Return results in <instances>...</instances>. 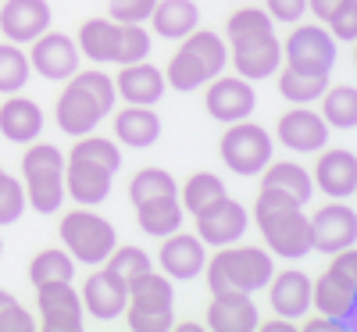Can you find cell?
I'll return each instance as SVG.
<instances>
[{
	"instance_id": "5bb4252c",
	"label": "cell",
	"mask_w": 357,
	"mask_h": 332,
	"mask_svg": "<svg viewBox=\"0 0 357 332\" xmlns=\"http://www.w3.org/2000/svg\"><path fill=\"white\" fill-rule=\"evenodd\" d=\"M193 229L204 239V247H229L236 239H243V232L250 229V215L240 200H232L229 193L211 200L207 207H200L193 215Z\"/></svg>"
},
{
	"instance_id": "d6a6232c",
	"label": "cell",
	"mask_w": 357,
	"mask_h": 332,
	"mask_svg": "<svg viewBox=\"0 0 357 332\" xmlns=\"http://www.w3.org/2000/svg\"><path fill=\"white\" fill-rule=\"evenodd\" d=\"M329 72H301V68H279V93L289 104H311L325 93Z\"/></svg>"
},
{
	"instance_id": "e0dca14e",
	"label": "cell",
	"mask_w": 357,
	"mask_h": 332,
	"mask_svg": "<svg viewBox=\"0 0 357 332\" xmlns=\"http://www.w3.org/2000/svg\"><path fill=\"white\" fill-rule=\"evenodd\" d=\"M204 107L215 122L229 126V122H240V118L254 114L257 93H254V86L240 75H215L204 86Z\"/></svg>"
},
{
	"instance_id": "7bdbcfd3",
	"label": "cell",
	"mask_w": 357,
	"mask_h": 332,
	"mask_svg": "<svg viewBox=\"0 0 357 332\" xmlns=\"http://www.w3.org/2000/svg\"><path fill=\"white\" fill-rule=\"evenodd\" d=\"M264 11H268L272 22L293 25V22H301V15L307 11V0H264Z\"/></svg>"
},
{
	"instance_id": "f1b7e54d",
	"label": "cell",
	"mask_w": 357,
	"mask_h": 332,
	"mask_svg": "<svg viewBox=\"0 0 357 332\" xmlns=\"http://www.w3.org/2000/svg\"><path fill=\"white\" fill-rule=\"evenodd\" d=\"M161 136V118L151 104H126L122 111L114 114V139L118 146H132V150H143V146H154Z\"/></svg>"
},
{
	"instance_id": "ba28073f",
	"label": "cell",
	"mask_w": 357,
	"mask_h": 332,
	"mask_svg": "<svg viewBox=\"0 0 357 332\" xmlns=\"http://www.w3.org/2000/svg\"><path fill=\"white\" fill-rule=\"evenodd\" d=\"M22 186L25 207L36 215H57L65 204V154L54 143L33 139L22 154Z\"/></svg>"
},
{
	"instance_id": "ffe728a7",
	"label": "cell",
	"mask_w": 357,
	"mask_h": 332,
	"mask_svg": "<svg viewBox=\"0 0 357 332\" xmlns=\"http://www.w3.org/2000/svg\"><path fill=\"white\" fill-rule=\"evenodd\" d=\"M311 183H314V190H321L329 200H350L354 190H357V161H354V150H343V146H329V143H325V146L318 150Z\"/></svg>"
},
{
	"instance_id": "30bf717a",
	"label": "cell",
	"mask_w": 357,
	"mask_h": 332,
	"mask_svg": "<svg viewBox=\"0 0 357 332\" xmlns=\"http://www.w3.org/2000/svg\"><path fill=\"white\" fill-rule=\"evenodd\" d=\"M311 311L336 318L350 325L357 315V250L343 247L329 254V268L318 279H311Z\"/></svg>"
},
{
	"instance_id": "d4e9b609",
	"label": "cell",
	"mask_w": 357,
	"mask_h": 332,
	"mask_svg": "<svg viewBox=\"0 0 357 332\" xmlns=\"http://www.w3.org/2000/svg\"><path fill=\"white\" fill-rule=\"evenodd\" d=\"M114 93L118 100L126 104H158L165 97V72L158 65L143 61H132V65H122V72L114 75Z\"/></svg>"
},
{
	"instance_id": "8992f818",
	"label": "cell",
	"mask_w": 357,
	"mask_h": 332,
	"mask_svg": "<svg viewBox=\"0 0 357 332\" xmlns=\"http://www.w3.org/2000/svg\"><path fill=\"white\" fill-rule=\"evenodd\" d=\"M229 65V47L211 29H193L178 40L172 61L165 68V86L178 89V93H193L204 89L215 75H222Z\"/></svg>"
},
{
	"instance_id": "8fae6325",
	"label": "cell",
	"mask_w": 357,
	"mask_h": 332,
	"mask_svg": "<svg viewBox=\"0 0 357 332\" xmlns=\"http://www.w3.org/2000/svg\"><path fill=\"white\" fill-rule=\"evenodd\" d=\"M57 239H61V247L75 257V264L97 268L114 250L118 232H114V225L104 215H97V207L75 204V211L61 215V222H57Z\"/></svg>"
},
{
	"instance_id": "52a82bcc",
	"label": "cell",
	"mask_w": 357,
	"mask_h": 332,
	"mask_svg": "<svg viewBox=\"0 0 357 332\" xmlns=\"http://www.w3.org/2000/svg\"><path fill=\"white\" fill-rule=\"evenodd\" d=\"M79 54L89 57L93 65H132L151 54V33L132 22H114V18H86L79 25Z\"/></svg>"
},
{
	"instance_id": "681fc988",
	"label": "cell",
	"mask_w": 357,
	"mask_h": 332,
	"mask_svg": "<svg viewBox=\"0 0 357 332\" xmlns=\"http://www.w3.org/2000/svg\"><path fill=\"white\" fill-rule=\"evenodd\" d=\"M0 172H4V168H0Z\"/></svg>"
},
{
	"instance_id": "74e56055",
	"label": "cell",
	"mask_w": 357,
	"mask_h": 332,
	"mask_svg": "<svg viewBox=\"0 0 357 332\" xmlns=\"http://www.w3.org/2000/svg\"><path fill=\"white\" fill-rule=\"evenodd\" d=\"M104 268H111L118 279L132 282L136 276H143V271H151V268H154V261H151V254H146L143 247H132V243H114V250L107 254Z\"/></svg>"
},
{
	"instance_id": "7a4b0ae2",
	"label": "cell",
	"mask_w": 357,
	"mask_h": 332,
	"mask_svg": "<svg viewBox=\"0 0 357 332\" xmlns=\"http://www.w3.org/2000/svg\"><path fill=\"white\" fill-rule=\"evenodd\" d=\"M122 168V146L118 139L86 133L75 136L72 150L65 154V197L82 207H97L111 197V183Z\"/></svg>"
},
{
	"instance_id": "9c48e42d",
	"label": "cell",
	"mask_w": 357,
	"mask_h": 332,
	"mask_svg": "<svg viewBox=\"0 0 357 332\" xmlns=\"http://www.w3.org/2000/svg\"><path fill=\"white\" fill-rule=\"evenodd\" d=\"M126 325L136 332H165L175 329V289L165 271H143L126 282Z\"/></svg>"
},
{
	"instance_id": "d590c367",
	"label": "cell",
	"mask_w": 357,
	"mask_h": 332,
	"mask_svg": "<svg viewBox=\"0 0 357 332\" xmlns=\"http://www.w3.org/2000/svg\"><path fill=\"white\" fill-rule=\"evenodd\" d=\"M33 68H29V54H22L18 43H0V93H22Z\"/></svg>"
},
{
	"instance_id": "ab89813d",
	"label": "cell",
	"mask_w": 357,
	"mask_h": 332,
	"mask_svg": "<svg viewBox=\"0 0 357 332\" xmlns=\"http://www.w3.org/2000/svg\"><path fill=\"white\" fill-rule=\"evenodd\" d=\"M154 4H158V0H107V18L143 25L146 18H151Z\"/></svg>"
},
{
	"instance_id": "6da1fadb",
	"label": "cell",
	"mask_w": 357,
	"mask_h": 332,
	"mask_svg": "<svg viewBox=\"0 0 357 332\" xmlns=\"http://www.w3.org/2000/svg\"><path fill=\"white\" fill-rule=\"evenodd\" d=\"M225 47L236 75L257 82L275 75L282 65V43L275 36V22L261 8H240L225 22Z\"/></svg>"
},
{
	"instance_id": "1f68e13d",
	"label": "cell",
	"mask_w": 357,
	"mask_h": 332,
	"mask_svg": "<svg viewBox=\"0 0 357 332\" xmlns=\"http://www.w3.org/2000/svg\"><path fill=\"white\" fill-rule=\"evenodd\" d=\"M318 104H321V118H325V126L329 129H340V133H347V129H354L357 126V89L350 86V82H329L325 86V93L318 97Z\"/></svg>"
},
{
	"instance_id": "c3c4849f",
	"label": "cell",
	"mask_w": 357,
	"mask_h": 332,
	"mask_svg": "<svg viewBox=\"0 0 357 332\" xmlns=\"http://www.w3.org/2000/svg\"><path fill=\"white\" fill-rule=\"evenodd\" d=\"M0 254H4V239H0Z\"/></svg>"
},
{
	"instance_id": "7dc6e473",
	"label": "cell",
	"mask_w": 357,
	"mask_h": 332,
	"mask_svg": "<svg viewBox=\"0 0 357 332\" xmlns=\"http://www.w3.org/2000/svg\"><path fill=\"white\" fill-rule=\"evenodd\" d=\"M11 300H15V296H11L4 286H0V308H4V304H11Z\"/></svg>"
},
{
	"instance_id": "cb8c5ba5",
	"label": "cell",
	"mask_w": 357,
	"mask_h": 332,
	"mask_svg": "<svg viewBox=\"0 0 357 332\" xmlns=\"http://www.w3.org/2000/svg\"><path fill=\"white\" fill-rule=\"evenodd\" d=\"M268 304L279 318H304L311 311V279L307 271L301 268H286V271H272V279H268Z\"/></svg>"
},
{
	"instance_id": "9a60e30c",
	"label": "cell",
	"mask_w": 357,
	"mask_h": 332,
	"mask_svg": "<svg viewBox=\"0 0 357 332\" xmlns=\"http://www.w3.org/2000/svg\"><path fill=\"white\" fill-rule=\"evenodd\" d=\"M29 68L43 75L47 82H65L68 75L79 72V47L68 33L47 29L33 43H29Z\"/></svg>"
},
{
	"instance_id": "7c38bea8",
	"label": "cell",
	"mask_w": 357,
	"mask_h": 332,
	"mask_svg": "<svg viewBox=\"0 0 357 332\" xmlns=\"http://www.w3.org/2000/svg\"><path fill=\"white\" fill-rule=\"evenodd\" d=\"M218 154H222V165L232 172V175H257L275 154V139L268 129L254 126L250 118H240V122H229L222 139H218Z\"/></svg>"
},
{
	"instance_id": "d6986e66",
	"label": "cell",
	"mask_w": 357,
	"mask_h": 332,
	"mask_svg": "<svg viewBox=\"0 0 357 332\" xmlns=\"http://www.w3.org/2000/svg\"><path fill=\"white\" fill-rule=\"evenodd\" d=\"M329 126L318 111H311V104H293L286 114H279L275 136L286 150L293 154H318V150L329 143Z\"/></svg>"
},
{
	"instance_id": "3957f363",
	"label": "cell",
	"mask_w": 357,
	"mask_h": 332,
	"mask_svg": "<svg viewBox=\"0 0 357 332\" xmlns=\"http://www.w3.org/2000/svg\"><path fill=\"white\" fill-rule=\"evenodd\" d=\"M114 104H118L114 79L107 72L86 68V72H75V75L65 79V89L54 104V122L65 136L75 139V136L93 133Z\"/></svg>"
},
{
	"instance_id": "60d3db41",
	"label": "cell",
	"mask_w": 357,
	"mask_h": 332,
	"mask_svg": "<svg viewBox=\"0 0 357 332\" xmlns=\"http://www.w3.org/2000/svg\"><path fill=\"white\" fill-rule=\"evenodd\" d=\"M325 29L333 33V40L336 43H350L354 36H357V0H347V4L325 22Z\"/></svg>"
},
{
	"instance_id": "5b68a950",
	"label": "cell",
	"mask_w": 357,
	"mask_h": 332,
	"mask_svg": "<svg viewBox=\"0 0 357 332\" xmlns=\"http://www.w3.org/2000/svg\"><path fill=\"white\" fill-rule=\"evenodd\" d=\"M254 225L264 247L282 261H301L311 250V218L304 204H293L275 193H261L254 200Z\"/></svg>"
},
{
	"instance_id": "ee69618b",
	"label": "cell",
	"mask_w": 357,
	"mask_h": 332,
	"mask_svg": "<svg viewBox=\"0 0 357 332\" xmlns=\"http://www.w3.org/2000/svg\"><path fill=\"white\" fill-rule=\"evenodd\" d=\"M343 4H347V0H307V11H311V15H314V18L325 25V22H329V18H333Z\"/></svg>"
},
{
	"instance_id": "b9f144b4",
	"label": "cell",
	"mask_w": 357,
	"mask_h": 332,
	"mask_svg": "<svg viewBox=\"0 0 357 332\" xmlns=\"http://www.w3.org/2000/svg\"><path fill=\"white\" fill-rule=\"evenodd\" d=\"M33 329H36V318L29 315L18 300L0 308V332H33Z\"/></svg>"
},
{
	"instance_id": "e575fe53",
	"label": "cell",
	"mask_w": 357,
	"mask_h": 332,
	"mask_svg": "<svg viewBox=\"0 0 357 332\" xmlns=\"http://www.w3.org/2000/svg\"><path fill=\"white\" fill-rule=\"evenodd\" d=\"M178 204H183L186 215H197L200 207H207L211 200L225 197V183L215 175V172H193L183 186H178Z\"/></svg>"
},
{
	"instance_id": "44dd1931",
	"label": "cell",
	"mask_w": 357,
	"mask_h": 332,
	"mask_svg": "<svg viewBox=\"0 0 357 332\" xmlns=\"http://www.w3.org/2000/svg\"><path fill=\"white\" fill-rule=\"evenodd\" d=\"M82 311L97 322H114L122 318L126 311V279H118L111 268L97 264V271H89L86 282H82Z\"/></svg>"
},
{
	"instance_id": "4dcf8cb0",
	"label": "cell",
	"mask_w": 357,
	"mask_h": 332,
	"mask_svg": "<svg viewBox=\"0 0 357 332\" xmlns=\"http://www.w3.org/2000/svg\"><path fill=\"white\" fill-rule=\"evenodd\" d=\"M151 29L161 40H183L186 33H193L200 22V8L193 0H158L151 11Z\"/></svg>"
},
{
	"instance_id": "2e32d148",
	"label": "cell",
	"mask_w": 357,
	"mask_h": 332,
	"mask_svg": "<svg viewBox=\"0 0 357 332\" xmlns=\"http://www.w3.org/2000/svg\"><path fill=\"white\" fill-rule=\"evenodd\" d=\"M82 300L72 282H43L36 286V325L50 332H75L82 329Z\"/></svg>"
},
{
	"instance_id": "836d02e7",
	"label": "cell",
	"mask_w": 357,
	"mask_h": 332,
	"mask_svg": "<svg viewBox=\"0 0 357 332\" xmlns=\"http://www.w3.org/2000/svg\"><path fill=\"white\" fill-rule=\"evenodd\" d=\"M75 279V257L65 247H47L29 261V282L43 286V282H72Z\"/></svg>"
},
{
	"instance_id": "4fadbf2b",
	"label": "cell",
	"mask_w": 357,
	"mask_h": 332,
	"mask_svg": "<svg viewBox=\"0 0 357 332\" xmlns=\"http://www.w3.org/2000/svg\"><path fill=\"white\" fill-rule=\"evenodd\" d=\"M282 61L301 72H333L336 65V40L321 22L293 25V33L282 40Z\"/></svg>"
},
{
	"instance_id": "f546056e",
	"label": "cell",
	"mask_w": 357,
	"mask_h": 332,
	"mask_svg": "<svg viewBox=\"0 0 357 332\" xmlns=\"http://www.w3.org/2000/svg\"><path fill=\"white\" fill-rule=\"evenodd\" d=\"M132 207H136V225H139V232L154 236V239H165V236H172L175 229H183V218H186V211H183V204H178L175 193H168V197H151V200L132 204Z\"/></svg>"
},
{
	"instance_id": "4316f807",
	"label": "cell",
	"mask_w": 357,
	"mask_h": 332,
	"mask_svg": "<svg viewBox=\"0 0 357 332\" xmlns=\"http://www.w3.org/2000/svg\"><path fill=\"white\" fill-rule=\"evenodd\" d=\"M204 318H207V329L215 332H250L261 322L250 293H211V304H207Z\"/></svg>"
},
{
	"instance_id": "8d00e7d4",
	"label": "cell",
	"mask_w": 357,
	"mask_h": 332,
	"mask_svg": "<svg viewBox=\"0 0 357 332\" xmlns=\"http://www.w3.org/2000/svg\"><path fill=\"white\" fill-rule=\"evenodd\" d=\"M168 193H178V183L172 179L168 168H139L132 179H129V200L132 204H143L151 197H168Z\"/></svg>"
},
{
	"instance_id": "83f0119b",
	"label": "cell",
	"mask_w": 357,
	"mask_h": 332,
	"mask_svg": "<svg viewBox=\"0 0 357 332\" xmlns=\"http://www.w3.org/2000/svg\"><path fill=\"white\" fill-rule=\"evenodd\" d=\"M261 193H275V197H286L293 204H307L311 193H314V183H311V172L296 161H268L261 172Z\"/></svg>"
},
{
	"instance_id": "603a6c76",
	"label": "cell",
	"mask_w": 357,
	"mask_h": 332,
	"mask_svg": "<svg viewBox=\"0 0 357 332\" xmlns=\"http://www.w3.org/2000/svg\"><path fill=\"white\" fill-rule=\"evenodd\" d=\"M50 4L47 0H4L0 8V33L8 43H33L50 29Z\"/></svg>"
},
{
	"instance_id": "f6af8a7d",
	"label": "cell",
	"mask_w": 357,
	"mask_h": 332,
	"mask_svg": "<svg viewBox=\"0 0 357 332\" xmlns=\"http://www.w3.org/2000/svg\"><path fill=\"white\" fill-rule=\"evenodd\" d=\"M304 329H307V332H325V329H343V325H340L336 318H329V315H321V311H314V315L307 311V315H304Z\"/></svg>"
},
{
	"instance_id": "7402d4cb",
	"label": "cell",
	"mask_w": 357,
	"mask_h": 332,
	"mask_svg": "<svg viewBox=\"0 0 357 332\" xmlns=\"http://www.w3.org/2000/svg\"><path fill=\"white\" fill-rule=\"evenodd\" d=\"M158 261H161V271L168 279H197L204 271V261H207V247L197 232H183L175 229L172 236L161 239V250H158Z\"/></svg>"
},
{
	"instance_id": "ac0fdd59",
	"label": "cell",
	"mask_w": 357,
	"mask_h": 332,
	"mask_svg": "<svg viewBox=\"0 0 357 332\" xmlns=\"http://www.w3.org/2000/svg\"><path fill=\"white\" fill-rule=\"evenodd\" d=\"M357 239V215L347 200H329L311 215V250L336 254L343 247H354Z\"/></svg>"
},
{
	"instance_id": "484cf974",
	"label": "cell",
	"mask_w": 357,
	"mask_h": 332,
	"mask_svg": "<svg viewBox=\"0 0 357 332\" xmlns=\"http://www.w3.org/2000/svg\"><path fill=\"white\" fill-rule=\"evenodd\" d=\"M43 107L36 100H29L22 93H8L4 100H0V136L11 139V143H33L40 139L43 133Z\"/></svg>"
},
{
	"instance_id": "bcb514c9",
	"label": "cell",
	"mask_w": 357,
	"mask_h": 332,
	"mask_svg": "<svg viewBox=\"0 0 357 332\" xmlns=\"http://www.w3.org/2000/svg\"><path fill=\"white\" fill-rule=\"evenodd\" d=\"M257 332H293V322L289 318H268V322H257Z\"/></svg>"
},
{
	"instance_id": "f35d334b",
	"label": "cell",
	"mask_w": 357,
	"mask_h": 332,
	"mask_svg": "<svg viewBox=\"0 0 357 332\" xmlns=\"http://www.w3.org/2000/svg\"><path fill=\"white\" fill-rule=\"evenodd\" d=\"M25 211V186L18 175L0 172V225H11Z\"/></svg>"
},
{
	"instance_id": "277c9868",
	"label": "cell",
	"mask_w": 357,
	"mask_h": 332,
	"mask_svg": "<svg viewBox=\"0 0 357 332\" xmlns=\"http://www.w3.org/2000/svg\"><path fill=\"white\" fill-rule=\"evenodd\" d=\"M275 271V254L268 247H250V243H229V247H215V254H207L204 271L207 289L211 293H257L268 286Z\"/></svg>"
}]
</instances>
